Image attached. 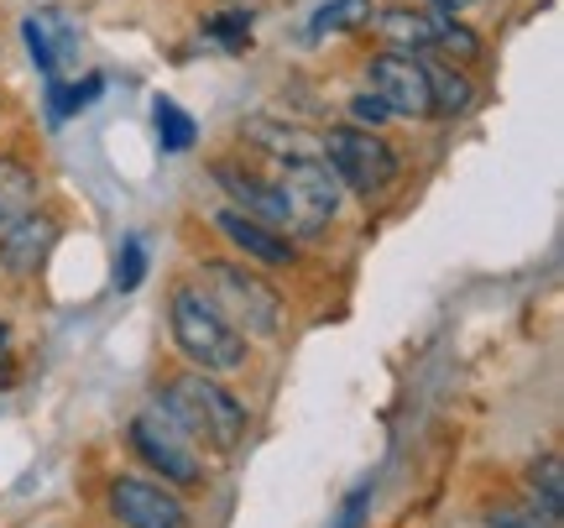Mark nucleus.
I'll return each instance as SVG.
<instances>
[{
    "mask_svg": "<svg viewBox=\"0 0 564 528\" xmlns=\"http://www.w3.org/2000/svg\"><path fill=\"white\" fill-rule=\"evenodd\" d=\"M267 179L278 188L288 230L314 236V230H324V225L340 215V179L329 173L324 158H272Z\"/></svg>",
    "mask_w": 564,
    "mask_h": 528,
    "instance_id": "3",
    "label": "nucleus"
},
{
    "mask_svg": "<svg viewBox=\"0 0 564 528\" xmlns=\"http://www.w3.org/2000/svg\"><path fill=\"white\" fill-rule=\"evenodd\" d=\"M152 121H158V142H162V152H188L194 147V121L183 116V105L178 100H167V95H158L152 100Z\"/></svg>",
    "mask_w": 564,
    "mask_h": 528,
    "instance_id": "17",
    "label": "nucleus"
},
{
    "mask_svg": "<svg viewBox=\"0 0 564 528\" xmlns=\"http://www.w3.org/2000/svg\"><path fill=\"white\" fill-rule=\"evenodd\" d=\"M377 32H382L387 53H429L434 47V17L429 11H408V6H392L377 17Z\"/></svg>",
    "mask_w": 564,
    "mask_h": 528,
    "instance_id": "12",
    "label": "nucleus"
},
{
    "mask_svg": "<svg viewBox=\"0 0 564 528\" xmlns=\"http://www.w3.org/2000/svg\"><path fill=\"white\" fill-rule=\"evenodd\" d=\"M110 513L126 528H194L188 508H183L162 482H141V476H121L110 482Z\"/></svg>",
    "mask_w": 564,
    "mask_h": 528,
    "instance_id": "8",
    "label": "nucleus"
},
{
    "mask_svg": "<svg viewBox=\"0 0 564 528\" xmlns=\"http://www.w3.org/2000/svg\"><path fill=\"white\" fill-rule=\"evenodd\" d=\"M209 37H220V42H241V37H246V17H241V11H230V17L209 21Z\"/></svg>",
    "mask_w": 564,
    "mask_h": 528,
    "instance_id": "24",
    "label": "nucleus"
},
{
    "mask_svg": "<svg viewBox=\"0 0 564 528\" xmlns=\"http://www.w3.org/2000/svg\"><path fill=\"white\" fill-rule=\"evenodd\" d=\"M158 408L188 434V445L194 450L204 445V450H215V455H236L246 440V424H251L246 403L230 387L215 382V371H183V377H173V382L162 387Z\"/></svg>",
    "mask_w": 564,
    "mask_h": 528,
    "instance_id": "1",
    "label": "nucleus"
},
{
    "mask_svg": "<svg viewBox=\"0 0 564 528\" xmlns=\"http://www.w3.org/2000/svg\"><path fill=\"white\" fill-rule=\"evenodd\" d=\"M246 137L262 147V158H319V137H308L299 126H282V121H251Z\"/></svg>",
    "mask_w": 564,
    "mask_h": 528,
    "instance_id": "15",
    "label": "nucleus"
},
{
    "mask_svg": "<svg viewBox=\"0 0 564 528\" xmlns=\"http://www.w3.org/2000/svg\"><path fill=\"white\" fill-rule=\"evenodd\" d=\"M58 220L53 215H21L17 225H6L0 230V267L11 272V278H37L42 262L53 257V246H58Z\"/></svg>",
    "mask_w": 564,
    "mask_h": 528,
    "instance_id": "10",
    "label": "nucleus"
},
{
    "mask_svg": "<svg viewBox=\"0 0 564 528\" xmlns=\"http://www.w3.org/2000/svg\"><path fill=\"white\" fill-rule=\"evenodd\" d=\"M6 356H11V325L0 320V366H6Z\"/></svg>",
    "mask_w": 564,
    "mask_h": 528,
    "instance_id": "26",
    "label": "nucleus"
},
{
    "mask_svg": "<svg viewBox=\"0 0 564 528\" xmlns=\"http://www.w3.org/2000/svg\"><path fill=\"white\" fill-rule=\"evenodd\" d=\"M423 68H429V116L455 121V116H465L476 105V89H470V79L455 63H423Z\"/></svg>",
    "mask_w": 564,
    "mask_h": 528,
    "instance_id": "13",
    "label": "nucleus"
},
{
    "mask_svg": "<svg viewBox=\"0 0 564 528\" xmlns=\"http://www.w3.org/2000/svg\"><path fill=\"white\" fill-rule=\"evenodd\" d=\"M366 89L392 121H429V68L419 53H377L366 63Z\"/></svg>",
    "mask_w": 564,
    "mask_h": 528,
    "instance_id": "7",
    "label": "nucleus"
},
{
    "mask_svg": "<svg viewBox=\"0 0 564 528\" xmlns=\"http://www.w3.org/2000/svg\"><path fill=\"white\" fill-rule=\"evenodd\" d=\"M26 32V53L37 58V68L47 79H68L74 63H79V26L63 17V11H32L21 21Z\"/></svg>",
    "mask_w": 564,
    "mask_h": 528,
    "instance_id": "9",
    "label": "nucleus"
},
{
    "mask_svg": "<svg viewBox=\"0 0 564 528\" xmlns=\"http://www.w3.org/2000/svg\"><path fill=\"white\" fill-rule=\"evenodd\" d=\"M486 528H560V524H549V518H539V513H528V508H491L486 513Z\"/></svg>",
    "mask_w": 564,
    "mask_h": 528,
    "instance_id": "22",
    "label": "nucleus"
},
{
    "mask_svg": "<svg viewBox=\"0 0 564 528\" xmlns=\"http://www.w3.org/2000/svg\"><path fill=\"white\" fill-rule=\"evenodd\" d=\"M199 293L220 309V314L241 330V335H272V330H278V320H282L278 293H272L257 272H246V267L204 262L199 267Z\"/></svg>",
    "mask_w": 564,
    "mask_h": 528,
    "instance_id": "4",
    "label": "nucleus"
},
{
    "mask_svg": "<svg viewBox=\"0 0 564 528\" xmlns=\"http://www.w3.org/2000/svg\"><path fill=\"white\" fill-rule=\"evenodd\" d=\"M141 283H147V241H141V236H126L121 262H116V288H121V293H137Z\"/></svg>",
    "mask_w": 564,
    "mask_h": 528,
    "instance_id": "19",
    "label": "nucleus"
},
{
    "mask_svg": "<svg viewBox=\"0 0 564 528\" xmlns=\"http://www.w3.org/2000/svg\"><path fill=\"white\" fill-rule=\"evenodd\" d=\"M387 121H392V116H387V105L377 100L371 89L350 100V126H366V131H377V126H387Z\"/></svg>",
    "mask_w": 564,
    "mask_h": 528,
    "instance_id": "21",
    "label": "nucleus"
},
{
    "mask_svg": "<svg viewBox=\"0 0 564 528\" xmlns=\"http://www.w3.org/2000/svg\"><path fill=\"white\" fill-rule=\"evenodd\" d=\"M167 325H173L178 351L194 366H204V371H241L246 366V335L204 299L199 288H178V293H173Z\"/></svg>",
    "mask_w": 564,
    "mask_h": 528,
    "instance_id": "2",
    "label": "nucleus"
},
{
    "mask_svg": "<svg viewBox=\"0 0 564 528\" xmlns=\"http://www.w3.org/2000/svg\"><path fill=\"white\" fill-rule=\"evenodd\" d=\"M366 513H371V497H366V492H350V497H345V508H340V518H335L329 528H366Z\"/></svg>",
    "mask_w": 564,
    "mask_h": 528,
    "instance_id": "23",
    "label": "nucleus"
},
{
    "mask_svg": "<svg viewBox=\"0 0 564 528\" xmlns=\"http://www.w3.org/2000/svg\"><path fill=\"white\" fill-rule=\"evenodd\" d=\"M528 487H533V503H544L549 524H560V513H564V466H560V455L533 461V471H528Z\"/></svg>",
    "mask_w": 564,
    "mask_h": 528,
    "instance_id": "18",
    "label": "nucleus"
},
{
    "mask_svg": "<svg viewBox=\"0 0 564 528\" xmlns=\"http://www.w3.org/2000/svg\"><path fill=\"white\" fill-rule=\"evenodd\" d=\"M444 17H460V11H470V6H481V0H434Z\"/></svg>",
    "mask_w": 564,
    "mask_h": 528,
    "instance_id": "25",
    "label": "nucleus"
},
{
    "mask_svg": "<svg viewBox=\"0 0 564 528\" xmlns=\"http://www.w3.org/2000/svg\"><path fill=\"white\" fill-rule=\"evenodd\" d=\"M434 47H444V53H455L460 63H470L476 53H481V42L465 32L455 17H434Z\"/></svg>",
    "mask_w": 564,
    "mask_h": 528,
    "instance_id": "20",
    "label": "nucleus"
},
{
    "mask_svg": "<svg viewBox=\"0 0 564 528\" xmlns=\"http://www.w3.org/2000/svg\"><path fill=\"white\" fill-rule=\"evenodd\" d=\"M366 21H371V0H329V6L314 11L308 37L319 42V37H329V32H361Z\"/></svg>",
    "mask_w": 564,
    "mask_h": 528,
    "instance_id": "16",
    "label": "nucleus"
},
{
    "mask_svg": "<svg viewBox=\"0 0 564 528\" xmlns=\"http://www.w3.org/2000/svg\"><path fill=\"white\" fill-rule=\"evenodd\" d=\"M131 450L158 471L162 487H194V482L204 476L199 455H194V445H188V434H183L162 408H147V413L131 419Z\"/></svg>",
    "mask_w": 564,
    "mask_h": 528,
    "instance_id": "6",
    "label": "nucleus"
},
{
    "mask_svg": "<svg viewBox=\"0 0 564 528\" xmlns=\"http://www.w3.org/2000/svg\"><path fill=\"white\" fill-rule=\"evenodd\" d=\"M37 209V173L17 158H0V230Z\"/></svg>",
    "mask_w": 564,
    "mask_h": 528,
    "instance_id": "14",
    "label": "nucleus"
},
{
    "mask_svg": "<svg viewBox=\"0 0 564 528\" xmlns=\"http://www.w3.org/2000/svg\"><path fill=\"white\" fill-rule=\"evenodd\" d=\"M319 158H329V173L366 200L398 179V152L366 126H335L329 137H319Z\"/></svg>",
    "mask_w": 564,
    "mask_h": 528,
    "instance_id": "5",
    "label": "nucleus"
},
{
    "mask_svg": "<svg viewBox=\"0 0 564 528\" xmlns=\"http://www.w3.org/2000/svg\"><path fill=\"white\" fill-rule=\"evenodd\" d=\"M215 225H220L225 236L241 246L246 257H257V262H267V267H293V262H299V246L288 241L278 225L251 220V215H241V209H220V215H215Z\"/></svg>",
    "mask_w": 564,
    "mask_h": 528,
    "instance_id": "11",
    "label": "nucleus"
}]
</instances>
